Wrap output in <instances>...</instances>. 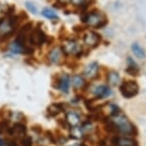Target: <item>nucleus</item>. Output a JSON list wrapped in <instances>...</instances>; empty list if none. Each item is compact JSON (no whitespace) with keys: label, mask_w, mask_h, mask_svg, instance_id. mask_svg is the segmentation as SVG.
Masks as SVG:
<instances>
[{"label":"nucleus","mask_w":146,"mask_h":146,"mask_svg":"<svg viewBox=\"0 0 146 146\" xmlns=\"http://www.w3.org/2000/svg\"><path fill=\"white\" fill-rule=\"evenodd\" d=\"M46 137H48L49 140H50V141H51L52 143H56V136H54V135H53V133H52V132L47 131V132H46Z\"/></svg>","instance_id":"a878e982"},{"label":"nucleus","mask_w":146,"mask_h":146,"mask_svg":"<svg viewBox=\"0 0 146 146\" xmlns=\"http://www.w3.org/2000/svg\"><path fill=\"white\" fill-rule=\"evenodd\" d=\"M26 132H27V129L25 127V125L20 122H17V123H15L13 127L10 128L8 134H9L11 137H20V139H22V137H24L26 136Z\"/></svg>","instance_id":"423d86ee"},{"label":"nucleus","mask_w":146,"mask_h":146,"mask_svg":"<svg viewBox=\"0 0 146 146\" xmlns=\"http://www.w3.org/2000/svg\"><path fill=\"white\" fill-rule=\"evenodd\" d=\"M30 40L33 44L39 46L45 41V35L40 29H35L30 36Z\"/></svg>","instance_id":"9d476101"},{"label":"nucleus","mask_w":146,"mask_h":146,"mask_svg":"<svg viewBox=\"0 0 146 146\" xmlns=\"http://www.w3.org/2000/svg\"><path fill=\"white\" fill-rule=\"evenodd\" d=\"M83 40L86 45L90 46V47H96L100 42V36L95 32L89 31L84 35Z\"/></svg>","instance_id":"0eeeda50"},{"label":"nucleus","mask_w":146,"mask_h":146,"mask_svg":"<svg viewBox=\"0 0 146 146\" xmlns=\"http://www.w3.org/2000/svg\"><path fill=\"white\" fill-rule=\"evenodd\" d=\"M15 28V24L11 19H3L0 23V35L9 36Z\"/></svg>","instance_id":"1a4fd4ad"},{"label":"nucleus","mask_w":146,"mask_h":146,"mask_svg":"<svg viewBox=\"0 0 146 146\" xmlns=\"http://www.w3.org/2000/svg\"><path fill=\"white\" fill-rule=\"evenodd\" d=\"M62 56H63V51L60 47H54L50 51L49 53V60L52 64L54 65H59L62 61Z\"/></svg>","instance_id":"6e6552de"},{"label":"nucleus","mask_w":146,"mask_h":146,"mask_svg":"<svg viewBox=\"0 0 146 146\" xmlns=\"http://www.w3.org/2000/svg\"><path fill=\"white\" fill-rule=\"evenodd\" d=\"M115 127L117 129L118 135H124V136H137V129L130 120L128 119V117L123 114L122 112H118L117 114L111 116L110 118Z\"/></svg>","instance_id":"f257e3e1"},{"label":"nucleus","mask_w":146,"mask_h":146,"mask_svg":"<svg viewBox=\"0 0 146 146\" xmlns=\"http://www.w3.org/2000/svg\"><path fill=\"white\" fill-rule=\"evenodd\" d=\"M70 135L71 137L76 139H80L84 137V133L82 131L81 127L79 126H75V127H71L70 129Z\"/></svg>","instance_id":"6ab92c4d"},{"label":"nucleus","mask_w":146,"mask_h":146,"mask_svg":"<svg viewBox=\"0 0 146 146\" xmlns=\"http://www.w3.org/2000/svg\"><path fill=\"white\" fill-rule=\"evenodd\" d=\"M10 50L11 52H13V53L21 54V53H27V52H28L27 50H31V49H28L26 47V45H24L20 41L15 40L10 45Z\"/></svg>","instance_id":"4468645a"},{"label":"nucleus","mask_w":146,"mask_h":146,"mask_svg":"<svg viewBox=\"0 0 146 146\" xmlns=\"http://www.w3.org/2000/svg\"><path fill=\"white\" fill-rule=\"evenodd\" d=\"M10 128H11V126L9 125L8 120H3L0 122V134H3V133L8 134Z\"/></svg>","instance_id":"5701e85b"},{"label":"nucleus","mask_w":146,"mask_h":146,"mask_svg":"<svg viewBox=\"0 0 146 146\" xmlns=\"http://www.w3.org/2000/svg\"><path fill=\"white\" fill-rule=\"evenodd\" d=\"M132 50H133V53L135 54V56L137 58H139V59H143V58L145 57V52L139 43H134V44L132 45Z\"/></svg>","instance_id":"412c9836"},{"label":"nucleus","mask_w":146,"mask_h":146,"mask_svg":"<svg viewBox=\"0 0 146 146\" xmlns=\"http://www.w3.org/2000/svg\"><path fill=\"white\" fill-rule=\"evenodd\" d=\"M119 90L123 97L132 98L135 97L139 93V87L136 81L128 80V81H124L121 83V85L119 86Z\"/></svg>","instance_id":"7ed1b4c3"},{"label":"nucleus","mask_w":146,"mask_h":146,"mask_svg":"<svg viewBox=\"0 0 146 146\" xmlns=\"http://www.w3.org/2000/svg\"><path fill=\"white\" fill-rule=\"evenodd\" d=\"M94 93H95V95L96 96V98L103 99V98L108 97L112 93V92H111V89H109L107 86H98L95 89Z\"/></svg>","instance_id":"2eb2a0df"},{"label":"nucleus","mask_w":146,"mask_h":146,"mask_svg":"<svg viewBox=\"0 0 146 146\" xmlns=\"http://www.w3.org/2000/svg\"><path fill=\"white\" fill-rule=\"evenodd\" d=\"M66 109V105L64 103H54L52 104L51 106L48 107V114L51 115V116H56V115H57L58 114H60L61 112L65 111Z\"/></svg>","instance_id":"ddd939ff"},{"label":"nucleus","mask_w":146,"mask_h":146,"mask_svg":"<svg viewBox=\"0 0 146 146\" xmlns=\"http://www.w3.org/2000/svg\"><path fill=\"white\" fill-rule=\"evenodd\" d=\"M82 20L86 22L89 26L95 27V28H100V27L105 25L107 22L105 15L98 11H94L92 13H87Z\"/></svg>","instance_id":"f03ea898"},{"label":"nucleus","mask_w":146,"mask_h":146,"mask_svg":"<svg viewBox=\"0 0 146 146\" xmlns=\"http://www.w3.org/2000/svg\"><path fill=\"white\" fill-rule=\"evenodd\" d=\"M111 143L113 146H139L137 140L132 139L130 137L114 136L111 139Z\"/></svg>","instance_id":"39448f33"},{"label":"nucleus","mask_w":146,"mask_h":146,"mask_svg":"<svg viewBox=\"0 0 146 146\" xmlns=\"http://www.w3.org/2000/svg\"><path fill=\"white\" fill-rule=\"evenodd\" d=\"M127 61H128V67L125 69L126 73H128L129 75H131V76H139V68L137 65V64L134 62L133 60L131 59L130 57L128 58Z\"/></svg>","instance_id":"f3484780"},{"label":"nucleus","mask_w":146,"mask_h":146,"mask_svg":"<svg viewBox=\"0 0 146 146\" xmlns=\"http://www.w3.org/2000/svg\"><path fill=\"white\" fill-rule=\"evenodd\" d=\"M66 122L71 127L78 126L80 123V117L76 112H66Z\"/></svg>","instance_id":"f8f14e48"},{"label":"nucleus","mask_w":146,"mask_h":146,"mask_svg":"<svg viewBox=\"0 0 146 146\" xmlns=\"http://www.w3.org/2000/svg\"><path fill=\"white\" fill-rule=\"evenodd\" d=\"M7 141L9 146H18V142H16L15 139H10V140H7Z\"/></svg>","instance_id":"cd10ccee"},{"label":"nucleus","mask_w":146,"mask_h":146,"mask_svg":"<svg viewBox=\"0 0 146 146\" xmlns=\"http://www.w3.org/2000/svg\"><path fill=\"white\" fill-rule=\"evenodd\" d=\"M33 140L30 137L25 136L20 139V146H32Z\"/></svg>","instance_id":"b1692460"},{"label":"nucleus","mask_w":146,"mask_h":146,"mask_svg":"<svg viewBox=\"0 0 146 146\" xmlns=\"http://www.w3.org/2000/svg\"><path fill=\"white\" fill-rule=\"evenodd\" d=\"M26 8L29 10V12H31L33 13H37V8L32 2H26Z\"/></svg>","instance_id":"393cba45"},{"label":"nucleus","mask_w":146,"mask_h":146,"mask_svg":"<svg viewBox=\"0 0 146 146\" xmlns=\"http://www.w3.org/2000/svg\"><path fill=\"white\" fill-rule=\"evenodd\" d=\"M72 146H79V145H76H76H72Z\"/></svg>","instance_id":"7c9ffc66"},{"label":"nucleus","mask_w":146,"mask_h":146,"mask_svg":"<svg viewBox=\"0 0 146 146\" xmlns=\"http://www.w3.org/2000/svg\"><path fill=\"white\" fill-rule=\"evenodd\" d=\"M79 146H87L86 144H85V143H81V144L80 145H79Z\"/></svg>","instance_id":"c756f323"},{"label":"nucleus","mask_w":146,"mask_h":146,"mask_svg":"<svg viewBox=\"0 0 146 146\" xmlns=\"http://www.w3.org/2000/svg\"><path fill=\"white\" fill-rule=\"evenodd\" d=\"M57 1H58L60 4H67L71 1V0H57Z\"/></svg>","instance_id":"c85d7f7f"},{"label":"nucleus","mask_w":146,"mask_h":146,"mask_svg":"<svg viewBox=\"0 0 146 146\" xmlns=\"http://www.w3.org/2000/svg\"><path fill=\"white\" fill-rule=\"evenodd\" d=\"M0 144H1V141H0Z\"/></svg>","instance_id":"2f4dec72"},{"label":"nucleus","mask_w":146,"mask_h":146,"mask_svg":"<svg viewBox=\"0 0 146 146\" xmlns=\"http://www.w3.org/2000/svg\"><path fill=\"white\" fill-rule=\"evenodd\" d=\"M69 87H70V78L67 74H63V75L59 78L58 81V89L61 90L62 92L68 93Z\"/></svg>","instance_id":"dca6fc26"},{"label":"nucleus","mask_w":146,"mask_h":146,"mask_svg":"<svg viewBox=\"0 0 146 146\" xmlns=\"http://www.w3.org/2000/svg\"><path fill=\"white\" fill-rule=\"evenodd\" d=\"M63 53L67 55H75V56H79L82 52L81 46L75 40H66L62 45Z\"/></svg>","instance_id":"20e7f679"},{"label":"nucleus","mask_w":146,"mask_h":146,"mask_svg":"<svg viewBox=\"0 0 146 146\" xmlns=\"http://www.w3.org/2000/svg\"><path fill=\"white\" fill-rule=\"evenodd\" d=\"M83 74L87 79H90V80L95 79L96 75L98 74V64H96V63H92V64L88 65L87 67L84 68Z\"/></svg>","instance_id":"9b49d317"},{"label":"nucleus","mask_w":146,"mask_h":146,"mask_svg":"<svg viewBox=\"0 0 146 146\" xmlns=\"http://www.w3.org/2000/svg\"><path fill=\"white\" fill-rule=\"evenodd\" d=\"M42 15L45 16L46 18L51 19V20H53V19H58V16H57L56 12L53 11L52 9H49V8H45V9H43Z\"/></svg>","instance_id":"4be33fe9"},{"label":"nucleus","mask_w":146,"mask_h":146,"mask_svg":"<svg viewBox=\"0 0 146 146\" xmlns=\"http://www.w3.org/2000/svg\"><path fill=\"white\" fill-rule=\"evenodd\" d=\"M119 80H120L119 74L115 72V71H110L108 75H107V81L113 87L117 86L118 83H119Z\"/></svg>","instance_id":"a211bd4d"},{"label":"nucleus","mask_w":146,"mask_h":146,"mask_svg":"<svg viewBox=\"0 0 146 146\" xmlns=\"http://www.w3.org/2000/svg\"><path fill=\"white\" fill-rule=\"evenodd\" d=\"M73 86L76 89H80L85 86V81L80 75H75L72 79Z\"/></svg>","instance_id":"aec40b11"},{"label":"nucleus","mask_w":146,"mask_h":146,"mask_svg":"<svg viewBox=\"0 0 146 146\" xmlns=\"http://www.w3.org/2000/svg\"><path fill=\"white\" fill-rule=\"evenodd\" d=\"M71 2L75 6H81V5H83L86 2V0H71Z\"/></svg>","instance_id":"bb28decb"}]
</instances>
